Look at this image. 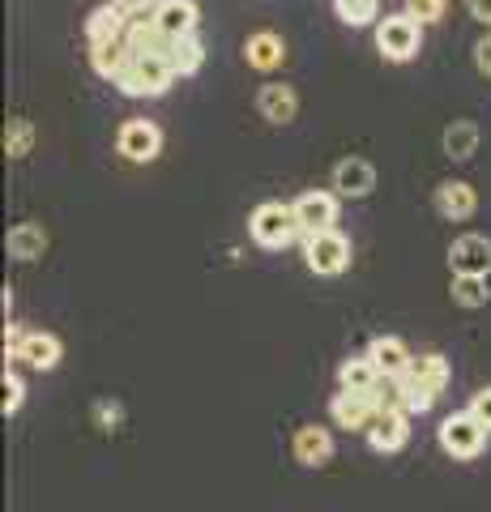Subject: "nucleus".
Returning a JSON list of instances; mask_svg holds the SVG:
<instances>
[{"label": "nucleus", "instance_id": "obj_1", "mask_svg": "<svg viewBox=\"0 0 491 512\" xmlns=\"http://www.w3.org/2000/svg\"><path fill=\"white\" fill-rule=\"evenodd\" d=\"M402 380V406L406 414H427L436 406V397L449 389V359L436 355V350H427V355H415L406 367Z\"/></svg>", "mask_w": 491, "mask_h": 512}, {"label": "nucleus", "instance_id": "obj_6", "mask_svg": "<svg viewBox=\"0 0 491 512\" xmlns=\"http://www.w3.org/2000/svg\"><path fill=\"white\" fill-rule=\"evenodd\" d=\"M304 261L316 278H334L351 265V239H346L338 227L334 231H312L304 235Z\"/></svg>", "mask_w": 491, "mask_h": 512}, {"label": "nucleus", "instance_id": "obj_9", "mask_svg": "<svg viewBox=\"0 0 491 512\" xmlns=\"http://www.w3.org/2000/svg\"><path fill=\"white\" fill-rule=\"evenodd\" d=\"M26 363L30 372H52V367H60V359H65V346H60L56 333H22V342L13 346V355Z\"/></svg>", "mask_w": 491, "mask_h": 512}, {"label": "nucleus", "instance_id": "obj_12", "mask_svg": "<svg viewBox=\"0 0 491 512\" xmlns=\"http://www.w3.org/2000/svg\"><path fill=\"white\" fill-rule=\"evenodd\" d=\"M329 419H334L338 427H346V431H363V436H368L372 423H376V406H372L363 393L338 389L334 402H329Z\"/></svg>", "mask_w": 491, "mask_h": 512}, {"label": "nucleus", "instance_id": "obj_8", "mask_svg": "<svg viewBox=\"0 0 491 512\" xmlns=\"http://www.w3.org/2000/svg\"><path fill=\"white\" fill-rule=\"evenodd\" d=\"M295 205V218H299V231L312 235V231H334L338 222V192H299L291 201Z\"/></svg>", "mask_w": 491, "mask_h": 512}, {"label": "nucleus", "instance_id": "obj_33", "mask_svg": "<svg viewBox=\"0 0 491 512\" xmlns=\"http://www.w3.org/2000/svg\"><path fill=\"white\" fill-rule=\"evenodd\" d=\"M474 64H479V73H487V77H491V35L474 43Z\"/></svg>", "mask_w": 491, "mask_h": 512}, {"label": "nucleus", "instance_id": "obj_13", "mask_svg": "<svg viewBox=\"0 0 491 512\" xmlns=\"http://www.w3.org/2000/svg\"><path fill=\"white\" fill-rule=\"evenodd\" d=\"M376 188V167L368 158H342L334 167V192L346 201H363Z\"/></svg>", "mask_w": 491, "mask_h": 512}, {"label": "nucleus", "instance_id": "obj_3", "mask_svg": "<svg viewBox=\"0 0 491 512\" xmlns=\"http://www.w3.org/2000/svg\"><path fill=\"white\" fill-rule=\"evenodd\" d=\"M248 235H252V244H261V248H269V252H278V248H291L304 231H299L295 205L261 201L257 210H252V218H248Z\"/></svg>", "mask_w": 491, "mask_h": 512}, {"label": "nucleus", "instance_id": "obj_17", "mask_svg": "<svg viewBox=\"0 0 491 512\" xmlns=\"http://www.w3.org/2000/svg\"><path fill=\"white\" fill-rule=\"evenodd\" d=\"M291 453H295L299 466H312V470H316V466H325V461L334 457V436H329V427L308 423V427H299V431H295Z\"/></svg>", "mask_w": 491, "mask_h": 512}, {"label": "nucleus", "instance_id": "obj_2", "mask_svg": "<svg viewBox=\"0 0 491 512\" xmlns=\"http://www.w3.org/2000/svg\"><path fill=\"white\" fill-rule=\"evenodd\" d=\"M171 82H176V69H171L167 56H133L116 77V90L129 94V99H163Z\"/></svg>", "mask_w": 491, "mask_h": 512}, {"label": "nucleus", "instance_id": "obj_10", "mask_svg": "<svg viewBox=\"0 0 491 512\" xmlns=\"http://www.w3.org/2000/svg\"><path fill=\"white\" fill-rule=\"evenodd\" d=\"M449 265L453 274H479L487 278L491 274V239L487 235H457L449 244Z\"/></svg>", "mask_w": 491, "mask_h": 512}, {"label": "nucleus", "instance_id": "obj_7", "mask_svg": "<svg viewBox=\"0 0 491 512\" xmlns=\"http://www.w3.org/2000/svg\"><path fill=\"white\" fill-rule=\"evenodd\" d=\"M116 150L129 158V163H154L163 154V128L154 120H124L120 133H116Z\"/></svg>", "mask_w": 491, "mask_h": 512}, {"label": "nucleus", "instance_id": "obj_26", "mask_svg": "<svg viewBox=\"0 0 491 512\" xmlns=\"http://www.w3.org/2000/svg\"><path fill=\"white\" fill-rule=\"evenodd\" d=\"M449 291H453V303H462V308H487V299H491V286L479 274H453Z\"/></svg>", "mask_w": 491, "mask_h": 512}, {"label": "nucleus", "instance_id": "obj_30", "mask_svg": "<svg viewBox=\"0 0 491 512\" xmlns=\"http://www.w3.org/2000/svg\"><path fill=\"white\" fill-rule=\"evenodd\" d=\"M449 0H406V13L410 18H419L423 26H436L440 18H445Z\"/></svg>", "mask_w": 491, "mask_h": 512}, {"label": "nucleus", "instance_id": "obj_11", "mask_svg": "<svg viewBox=\"0 0 491 512\" xmlns=\"http://www.w3.org/2000/svg\"><path fill=\"white\" fill-rule=\"evenodd\" d=\"M197 22H201L197 0H158V5H154V26L163 30L167 39L197 35Z\"/></svg>", "mask_w": 491, "mask_h": 512}, {"label": "nucleus", "instance_id": "obj_27", "mask_svg": "<svg viewBox=\"0 0 491 512\" xmlns=\"http://www.w3.org/2000/svg\"><path fill=\"white\" fill-rule=\"evenodd\" d=\"M334 9L346 26H372L380 18V0H334Z\"/></svg>", "mask_w": 491, "mask_h": 512}, {"label": "nucleus", "instance_id": "obj_19", "mask_svg": "<svg viewBox=\"0 0 491 512\" xmlns=\"http://www.w3.org/2000/svg\"><path fill=\"white\" fill-rule=\"evenodd\" d=\"M133 60L129 39H112V43H90V69L103 77V82L116 86V77L124 73V64Z\"/></svg>", "mask_w": 491, "mask_h": 512}, {"label": "nucleus", "instance_id": "obj_34", "mask_svg": "<svg viewBox=\"0 0 491 512\" xmlns=\"http://www.w3.org/2000/svg\"><path fill=\"white\" fill-rule=\"evenodd\" d=\"M466 9H470V18H479L483 26H491V0H466Z\"/></svg>", "mask_w": 491, "mask_h": 512}, {"label": "nucleus", "instance_id": "obj_28", "mask_svg": "<svg viewBox=\"0 0 491 512\" xmlns=\"http://www.w3.org/2000/svg\"><path fill=\"white\" fill-rule=\"evenodd\" d=\"M30 146H35V128H30V120H9V133H5L9 158H26Z\"/></svg>", "mask_w": 491, "mask_h": 512}, {"label": "nucleus", "instance_id": "obj_5", "mask_svg": "<svg viewBox=\"0 0 491 512\" xmlns=\"http://www.w3.org/2000/svg\"><path fill=\"white\" fill-rule=\"evenodd\" d=\"M436 440L453 461H474L487 448V427L474 419L470 410H462V414H449V419L436 427Z\"/></svg>", "mask_w": 491, "mask_h": 512}, {"label": "nucleus", "instance_id": "obj_16", "mask_svg": "<svg viewBox=\"0 0 491 512\" xmlns=\"http://www.w3.org/2000/svg\"><path fill=\"white\" fill-rule=\"evenodd\" d=\"M410 440V414L406 410H385L376 414V423L368 431V444L372 453H398V448H406Z\"/></svg>", "mask_w": 491, "mask_h": 512}, {"label": "nucleus", "instance_id": "obj_22", "mask_svg": "<svg viewBox=\"0 0 491 512\" xmlns=\"http://www.w3.org/2000/svg\"><path fill=\"white\" fill-rule=\"evenodd\" d=\"M380 380H385V376L376 372V363H372L368 355L346 359V363L338 367V389H346V393H372Z\"/></svg>", "mask_w": 491, "mask_h": 512}, {"label": "nucleus", "instance_id": "obj_15", "mask_svg": "<svg viewBox=\"0 0 491 512\" xmlns=\"http://www.w3.org/2000/svg\"><path fill=\"white\" fill-rule=\"evenodd\" d=\"M474 210H479V192H474V184L466 180H445L436 188V214L445 222H466Z\"/></svg>", "mask_w": 491, "mask_h": 512}, {"label": "nucleus", "instance_id": "obj_31", "mask_svg": "<svg viewBox=\"0 0 491 512\" xmlns=\"http://www.w3.org/2000/svg\"><path fill=\"white\" fill-rule=\"evenodd\" d=\"M470 414H474V419H479L487 431H491V384H487V389H479V393H474L470 397V406H466Z\"/></svg>", "mask_w": 491, "mask_h": 512}, {"label": "nucleus", "instance_id": "obj_24", "mask_svg": "<svg viewBox=\"0 0 491 512\" xmlns=\"http://www.w3.org/2000/svg\"><path fill=\"white\" fill-rule=\"evenodd\" d=\"M167 60H171V69H176V77H193L205 64V43L197 35L176 39V43H171V52H167Z\"/></svg>", "mask_w": 491, "mask_h": 512}, {"label": "nucleus", "instance_id": "obj_29", "mask_svg": "<svg viewBox=\"0 0 491 512\" xmlns=\"http://www.w3.org/2000/svg\"><path fill=\"white\" fill-rule=\"evenodd\" d=\"M0 389H5V402H0V410H5V419H9V414H18L22 402H26V384H22V376L13 372V367H5V380H0Z\"/></svg>", "mask_w": 491, "mask_h": 512}, {"label": "nucleus", "instance_id": "obj_25", "mask_svg": "<svg viewBox=\"0 0 491 512\" xmlns=\"http://www.w3.org/2000/svg\"><path fill=\"white\" fill-rule=\"evenodd\" d=\"M440 141H445V154H449V158H457V163H466V158H470L474 150H479V128H474L470 120H453V124L445 128V137H440Z\"/></svg>", "mask_w": 491, "mask_h": 512}, {"label": "nucleus", "instance_id": "obj_18", "mask_svg": "<svg viewBox=\"0 0 491 512\" xmlns=\"http://www.w3.org/2000/svg\"><path fill=\"white\" fill-rule=\"evenodd\" d=\"M244 60L261 73H274L278 64L287 60V43H282V35H274V30H257V35H248V43H244Z\"/></svg>", "mask_w": 491, "mask_h": 512}, {"label": "nucleus", "instance_id": "obj_4", "mask_svg": "<svg viewBox=\"0 0 491 512\" xmlns=\"http://www.w3.org/2000/svg\"><path fill=\"white\" fill-rule=\"evenodd\" d=\"M376 47H380V56L393 60V64L415 60L419 47H423V22L410 18L406 9L402 13H389V18L376 22Z\"/></svg>", "mask_w": 491, "mask_h": 512}, {"label": "nucleus", "instance_id": "obj_14", "mask_svg": "<svg viewBox=\"0 0 491 512\" xmlns=\"http://www.w3.org/2000/svg\"><path fill=\"white\" fill-rule=\"evenodd\" d=\"M257 111H261V120H269V124H291L299 116V94H295V86H287V82H265L257 90Z\"/></svg>", "mask_w": 491, "mask_h": 512}, {"label": "nucleus", "instance_id": "obj_20", "mask_svg": "<svg viewBox=\"0 0 491 512\" xmlns=\"http://www.w3.org/2000/svg\"><path fill=\"white\" fill-rule=\"evenodd\" d=\"M124 35H129V18H124V9L112 5V0H103V5L86 18V39L90 43H112V39H124Z\"/></svg>", "mask_w": 491, "mask_h": 512}, {"label": "nucleus", "instance_id": "obj_23", "mask_svg": "<svg viewBox=\"0 0 491 512\" xmlns=\"http://www.w3.org/2000/svg\"><path fill=\"white\" fill-rule=\"evenodd\" d=\"M43 248H47V231L39 222H18L9 231V256H18V261H39Z\"/></svg>", "mask_w": 491, "mask_h": 512}, {"label": "nucleus", "instance_id": "obj_21", "mask_svg": "<svg viewBox=\"0 0 491 512\" xmlns=\"http://www.w3.org/2000/svg\"><path fill=\"white\" fill-rule=\"evenodd\" d=\"M368 359L376 363V372L385 380H398V376H406V367H410V359H415V355L406 350L402 338H376L372 350H368Z\"/></svg>", "mask_w": 491, "mask_h": 512}, {"label": "nucleus", "instance_id": "obj_32", "mask_svg": "<svg viewBox=\"0 0 491 512\" xmlns=\"http://www.w3.org/2000/svg\"><path fill=\"white\" fill-rule=\"evenodd\" d=\"M94 419H99L103 431H116L120 427V406L116 402H99V406H94Z\"/></svg>", "mask_w": 491, "mask_h": 512}]
</instances>
